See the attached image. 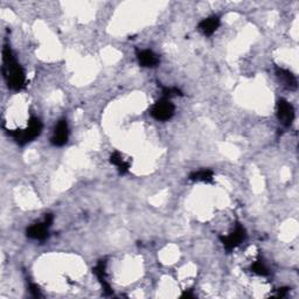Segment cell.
<instances>
[{
  "instance_id": "1",
  "label": "cell",
  "mask_w": 299,
  "mask_h": 299,
  "mask_svg": "<svg viewBox=\"0 0 299 299\" xmlns=\"http://www.w3.org/2000/svg\"><path fill=\"white\" fill-rule=\"evenodd\" d=\"M3 73L5 76L7 84L13 90L19 91L26 85V76L17 60L14 59L13 53L10 47L5 46L3 49Z\"/></svg>"
},
{
  "instance_id": "2",
  "label": "cell",
  "mask_w": 299,
  "mask_h": 299,
  "mask_svg": "<svg viewBox=\"0 0 299 299\" xmlns=\"http://www.w3.org/2000/svg\"><path fill=\"white\" fill-rule=\"evenodd\" d=\"M41 131H42L41 120L37 118V117H32L30 122H28V125L26 129L10 131L9 134L11 137H13L19 145H25L40 136Z\"/></svg>"
},
{
  "instance_id": "3",
  "label": "cell",
  "mask_w": 299,
  "mask_h": 299,
  "mask_svg": "<svg viewBox=\"0 0 299 299\" xmlns=\"http://www.w3.org/2000/svg\"><path fill=\"white\" fill-rule=\"evenodd\" d=\"M176 112V106L169 98H162L151 109V116L160 122H166L172 118Z\"/></svg>"
},
{
  "instance_id": "4",
  "label": "cell",
  "mask_w": 299,
  "mask_h": 299,
  "mask_svg": "<svg viewBox=\"0 0 299 299\" xmlns=\"http://www.w3.org/2000/svg\"><path fill=\"white\" fill-rule=\"evenodd\" d=\"M245 237H247V231H245L244 227L242 224L237 223L235 229L229 235H227V236H220V241H221V243L227 251H231L233 249L237 248L245 240Z\"/></svg>"
},
{
  "instance_id": "5",
  "label": "cell",
  "mask_w": 299,
  "mask_h": 299,
  "mask_svg": "<svg viewBox=\"0 0 299 299\" xmlns=\"http://www.w3.org/2000/svg\"><path fill=\"white\" fill-rule=\"evenodd\" d=\"M277 118L284 126H290L294 120L293 105L286 99L280 98L277 103Z\"/></svg>"
},
{
  "instance_id": "6",
  "label": "cell",
  "mask_w": 299,
  "mask_h": 299,
  "mask_svg": "<svg viewBox=\"0 0 299 299\" xmlns=\"http://www.w3.org/2000/svg\"><path fill=\"white\" fill-rule=\"evenodd\" d=\"M69 137V127L68 123L66 119H60L58 124H56L54 134L52 137V144L54 146H63L67 141H68Z\"/></svg>"
},
{
  "instance_id": "7",
  "label": "cell",
  "mask_w": 299,
  "mask_h": 299,
  "mask_svg": "<svg viewBox=\"0 0 299 299\" xmlns=\"http://www.w3.org/2000/svg\"><path fill=\"white\" fill-rule=\"evenodd\" d=\"M137 59L139 65L141 67H145V68H155V67L159 65V56L155 52L150 51V49L138 51Z\"/></svg>"
},
{
  "instance_id": "8",
  "label": "cell",
  "mask_w": 299,
  "mask_h": 299,
  "mask_svg": "<svg viewBox=\"0 0 299 299\" xmlns=\"http://www.w3.org/2000/svg\"><path fill=\"white\" fill-rule=\"evenodd\" d=\"M48 228L49 227L45 223V221L41 223H35L33 226L27 228V236L30 238H33V240L45 241L49 235Z\"/></svg>"
},
{
  "instance_id": "9",
  "label": "cell",
  "mask_w": 299,
  "mask_h": 299,
  "mask_svg": "<svg viewBox=\"0 0 299 299\" xmlns=\"http://www.w3.org/2000/svg\"><path fill=\"white\" fill-rule=\"evenodd\" d=\"M219 26H220V18L218 16H212L200 21L198 28L202 34L209 37V35L215 33V31L218 30Z\"/></svg>"
},
{
  "instance_id": "10",
  "label": "cell",
  "mask_w": 299,
  "mask_h": 299,
  "mask_svg": "<svg viewBox=\"0 0 299 299\" xmlns=\"http://www.w3.org/2000/svg\"><path fill=\"white\" fill-rule=\"evenodd\" d=\"M276 75H277V77L279 78V81L282 82L284 87L290 89V90H296L297 78L292 73L289 72V70L284 69V68H279V67H277Z\"/></svg>"
},
{
  "instance_id": "11",
  "label": "cell",
  "mask_w": 299,
  "mask_h": 299,
  "mask_svg": "<svg viewBox=\"0 0 299 299\" xmlns=\"http://www.w3.org/2000/svg\"><path fill=\"white\" fill-rule=\"evenodd\" d=\"M105 266H106V262L105 261H99L97 263V265H96L95 268H94V273L96 275V277H97V279L99 280V283L102 284L103 290L105 291V293L111 294L112 293L111 286H110V284L108 283V280H106Z\"/></svg>"
},
{
  "instance_id": "12",
  "label": "cell",
  "mask_w": 299,
  "mask_h": 299,
  "mask_svg": "<svg viewBox=\"0 0 299 299\" xmlns=\"http://www.w3.org/2000/svg\"><path fill=\"white\" fill-rule=\"evenodd\" d=\"M188 179L192 181H198V183H213L214 180V173H213L212 170H200L195 171V172L190 174V178Z\"/></svg>"
},
{
  "instance_id": "13",
  "label": "cell",
  "mask_w": 299,
  "mask_h": 299,
  "mask_svg": "<svg viewBox=\"0 0 299 299\" xmlns=\"http://www.w3.org/2000/svg\"><path fill=\"white\" fill-rule=\"evenodd\" d=\"M110 163L118 169V172L120 174H125L130 169V164L123 159V157L119 152H113L110 156Z\"/></svg>"
},
{
  "instance_id": "14",
  "label": "cell",
  "mask_w": 299,
  "mask_h": 299,
  "mask_svg": "<svg viewBox=\"0 0 299 299\" xmlns=\"http://www.w3.org/2000/svg\"><path fill=\"white\" fill-rule=\"evenodd\" d=\"M251 271L259 276H269V270L266 268V265L262 261H256L252 263Z\"/></svg>"
},
{
  "instance_id": "15",
  "label": "cell",
  "mask_w": 299,
  "mask_h": 299,
  "mask_svg": "<svg viewBox=\"0 0 299 299\" xmlns=\"http://www.w3.org/2000/svg\"><path fill=\"white\" fill-rule=\"evenodd\" d=\"M174 96H183V91L178 88H169V87H164L163 88V97L164 98H172Z\"/></svg>"
},
{
  "instance_id": "16",
  "label": "cell",
  "mask_w": 299,
  "mask_h": 299,
  "mask_svg": "<svg viewBox=\"0 0 299 299\" xmlns=\"http://www.w3.org/2000/svg\"><path fill=\"white\" fill-rule=\"evenodd\" d=\"M30 291L31 293L33 294L34 297H41V291H40V287L38 285H35V284H31L30 286Z\"/></svg>"
},
{
  "instance_id": "17",
  "label": "cell",
  "mask_w": 299,
  "mask_h": 299,
  "mask_svg": "<svg viewBox=\"0 0 299 299\" xmlns=\"http://www.w3.org/2000/svg\"><path fill=\"white\" fill-rule=\"evenodd\" d=\"M289 287H280V289H278V291H277V297L278 298H283L285 297L287 292H289Z\"/></svg>"
},
{
  "instance_id": "18",
  "label": "cell",
  "mask_w": 299,
  "mask_h": 299,
  "mask_svg": "<svg viewBox=\"0 0 299 299\" xmlns=\"http://www.w3.org/2000/svg\"><path fill=\"white\" fill-rule=\"evenodd\" d=\"M53 220H54V216H53L52 214H47V215L45 216V223L47 224L48 227H51V226H52Z\"/></svg>"
},
{
  "instance_id": "19",
  "label": "cell",
  "mask_w": 299,
  "mask_h": 299,
  "mask_svg": "<svg viewBox=\"0 0 299 299\" xmlns=\"http://www.w3.org/2000/svg\"><path fill=\"white\" fill-rule=\"evenodd\" d=\"M181 297H183V298H193L194 294H193V292H192V290H188V291H185Z\"/></svg>"
}]
</instances>
